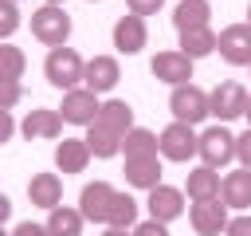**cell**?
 Returning a JSON list of instances; mask_svg holds the SVG:
<instances>
[{
	"label": "cell",
	"mask_w": 251,
	"mask_h": 236,
	"mask_svg": "<svg viewBox=\"0 0 251 236\" xmlns=\"http://www.w3.org/2000/svg\"><path fill=\"white\" fill-rule=\"evenodd\" d=\"M102 236H133V232H129V228H110V224H106V232H102Z\"/></svg>",
	"instance_id": "74e56055"
},
{
	"label": "cell",
	"mask_w": 251,
	"mask_h": 236,
	"mask_svg": "<svg viewBox=\"0 0 251 236\" xmlns=\"http://www.w3.org/2000/svg\"><path fill=\"white\" fill-rule=\"evenodd\" d=\"M110 228H133L137 224V201L129 197V193H118L114 197V205H110V220H106Z\"/></svg>",
	"instance_id": "4316f807"
},
{
	"label": "cell",
	"mask_w": 251,
	"mask_h": 236,
	"mask_svg": "<svg viewBox=\"0 0 251 236\" xmlns=\"http://www.w3.org/2000/svg\"><path fill=\"white\" fill-rule=\"evenodd\" d=\"M24 67H27L24 51H20V47H12V43H0V75L20 79V75H24Z\"/></svg>",
	"instance_id": "83f0119b"
},
{
	"label": "cell",
	"mask_w": 251,
	"mask_h": 236,
	"mask_svg": "<svg viewBox=\"0 0 251 236\" xmlns=\"http://www.w3.org/2000/svg\"><path fill=\"white\" fill-rule=\"evenodd\" d=\"M31 35L47 47H67L71 39V16L59 8V4H43L31 12Z\"/></svg>",
	"instance_id": "3957f363"
},
{
	"label": "cell",
	"mask_w": 251,
	"mask_h": 236,
	"mask_svg": "<svg viewBox=\"0 0 251 236\" xmlns=\"http://www.w3.org/2000/svg\"><path fill=\"white\" fill-rule=\"evenodd\" d=\"M161 4H165V0H126V8H129L133 16H141V20L153 16V12H161Z\"/></svg>",
	"instance_id": "1f68e13d"
},
{
	"label": "cell",
	"mask_w": 251,
	"mask_h": 236,
	"mask_svg": "<svg viewBox=\"0 0 251 236\" xmlns=\"http://www.w3.org/2000/svg\"><path fill=\"white\" fill-rule=\"evenodd\" d=\"M216 43H220V35L212 31V28H192V31H180V51L196 63V59H204V55H212L216 51Z\"/></svg>",
	"instance_id": "cb8c5ba5"
},
{
	"label": "cell",
	"mask_w": 251,
	"mask_h": 236,
	"mask_svg": "<svg viewBox=\"0 0 251 236\" xmlns=\"http://www.w3.org/2000/svg\"><path fill=\"white\" fill-rule=\"evenodd\" d=\"M82 212L78 208H67V205H59V208H51L47 212V232L51 236H82Z\"/></svg>",
	"instance_id": "d4e9b609"
},
{
	"label": "cell",
	"mask_w": 251,
	"mask_h": 236,
	"mask_svg": "<svg viewBox=\"0 0 251 236\" xmlns=\"http://www.w3.org/2000/svg\"><path fill=\"white\" fill-rule=\"evenodd\" d=\"M235 157H239L243 169H251V130H243V134L235 138Z\"/></svg>",
	"instance_id": "d6a6232c"
},
{
	"label": "cell",
	"mask_w": 251,
	"mask_h": 236,
	"mask_svg": "<svg viewBox=\"0 0 251 236\" xmlns=\"http://www.w3.org/2000/svg\"><path fill=\"white\" fill-rule=\"evenodd\" d=\"M0 236H12V232H4V224H0Z\"/></svg>",
	"instance_id": "b9f144b4"
},
{
	"label": "cell",
	"mask_w": 251,
	"mask_h": 236,
	"mask_svg": "<svg viewBox=\"0 0 251 236\" xmlns=\"http://www.w3.org/2000/svg\"><path fill=\"white\" fill-rule=\"evenodd\" d=\"M114 197H118L114 185H106V181H90V185H82V193H78V212H82L86 220H94V224H106V220H110V205H114Z\"/></svg>",
	"instance_id": "30bf717a"
},
{
	"label": "cell",
	"mask_w": 251,
	"mask_h": 236,
	"mask_svg": "<svg viewBox=\"0 0 251 236\" xmlns=\"http://www.w3.org/2000/svg\"><path fill=\"white\" fill-rule=\"evenodd\" d=\"M122 142H126V134L102 126V122H90V126H86V146H90L94 157H114V153H122Z\"/></svg>",
	"instance_id": "44dd1931"
},
{
	"label": "cell",
	"mask_w": 251,
	"mask_h": 236,
	"mask_svg": "<svg viewBox=\"0 0 251 236\" xmlns=\"http://www.w3.org/2000/svg\"><path fill=\"white\" fill-rule=\"evenodd\" d=\"M16 28H20V8H16V0H0V39H8Z\"/></svg>",
	"instance_id": "f546056e"
},
{
	"label": "cell",
	"mask_w": 251,
	"mask_h": 236,
	"mask_svg": "<svg viewBox=\"0 0 251 236\" xmlns=\"http://www.w3.org/2000/svg\"><path fill=\"white\" fill-rule=\"evenodd\" d=\"M98 94L94 90H86V87H75V90H67L63 94V106H59V114H63V122H71V126H90L94 118H98Z\"/></svg>",
	"instance_id": "8fae6325"
},
{
	"label": "cell",
	"mask_w": 251,
	"mask_h": 236,
	"mask_svg": "<svg viewBox=\"0 0 251 236\" xmlns=\"http://www.w3.org/2000/svg\"><path fill=\"white\" fill-rule=\"evenodd\" d=\"M208 169H224L227 161H235V134L220 122V126H208L200 130V153H196Z\"/></svg>",
	"instance_id": "5b68a950"
},
{
	"label": "cell",
	"mask_w": 251,
	"mask_h": 236,
	"mask_svg": "<svg viewBox=\"0 0 251 236\" xmlns=\"http://www.w3.org/2000/svg\"><path fill=\"white\" fill-rule=\"evenodd\" d=\"M122 153L126 157H145V153H157V134L145 130V126H133L122 142Z\"/></svg>",
	"instance_id": "484cf974"
},
{
	"label": "cell",
	"mask_w": 251,
	"mask_h": 236,
	"mask_svg": "<svg viewBox=\"0 0 251 236\" xmlns=\"http://www.w3.org/2000/svg\"><path fill=\"white\" fill-rule=\"evenodd\" d=\"M94 122H102V126H110V130H118V134H129V130H133V106L122 102V98H106V102L98 106V118H94Z\"/></svg>",
	"instance_id": "603a6c76"
},
{
	"label": "cell",
	"mask_w": 251,
	"mask_h": 236,
	"mask_svg": "<svg viewBox=\"0 0 251 236\" xmlns=\"http://www.w3.org/2000/svg\"><path fill=\"white\" fill-rule=\"evenodd\" d=\"M157 153L165 161H192L200 153V134L196 126H184V122H169L161 134H157Z\"/></svg>",
	"instance_id": "7a4b0ae2"
},
{
	"label": "cell",
	"mask_w": 251,
	"mask_h": 236,
	"mask_svg": "<svg viewBox=\"0 0 251 236\" xmlns=\"http://www.w3.org/2000/svg\"><path fill=\"white\" fill-rule=\"evenodd\" d=\"M145 208H149V220L169 224V220H176V216L184 212V193H180V189H173V185H157V189H149Z\"/></svg>",
	"instance_id": "4fadbf2b"
},
{
	"label": "cell",
	"mask_w": 251,
	"mask_h": 236,
	"mask_svg": "<svg viewBox=\"0 0 251 236\" xmlns=\"http://www.w3.org/2000/svg\"><path fill=\"white\" fill-rule=\"evenodd\" d=\"M43 4H59V8H63V0H43Z\"/></svg>",
	"instance_id": "60d3db41"
},
{
	"label": "cell",
	"mask_w": 251,
	"mask_h": 236,
	"mask_svg": "<svg viewBox=\"0 0 251 236\" xmlns=\"http://www.w3.org/2000/svg\"><path fill=\"white\" fill-rule=\"evenodd\" d=\"M90 157H94V153H90L86 138H63V142L55 146V169H59V173H82Z\"/></svg>",
	"instance_id": "e0dca14e"
},
{
	"label": "cell",
	"mask_w": 251,
	"mask_h": 236,
	"mask_svg": "<svg viewBox=\"0 0 251 236\" xmlns=\"http://www.w3.org/2000/svg\"><path fill=\"white\" fill-rule=\"evenodd\" d=\"M145 39H149V28H145V20L141 16H122L118 24H114V47L122 51V55H137L141 47H145Z\"/></svg>",
	"instance_id": "5bb4252c"
},
{
	"label": "cell",
	"mask_w": 251,
	"mask_h": 236,
	"mask_svg": "<svg viewBox=\"0 0 251 236\" xmlns=\"http://www.w3.org/2000/svg\"><path fill=\"white\" fill-rule=\"evenodd\" d=\"M118 79H122V67H118L114 55H94V59H86V75H82V87H86V90L110 94V90L118 87Z\"/></svg>",
	"instance_id": "7c38bea8"
},
{
	"label": "cell",
	"mask_w": 251,
	"mask_h": 236,
	"mask_svg": "<svg viewBox=\"0 0 251 236\" xmlns=\"http://www.w3.org/2000/svg\"><path fill=\"white\" fill-rule=\"evenodd\" d=\"M20 130H24V138H31V142H35V138H47V142H51V138L63 134V114L51 110V106H35V110H27V118H24Z\"/></svg>",
	"instance_id": "9a60e30c"
},
{
	"label": "cell",
	"mask_w": 251,
	"mask_h": 236,
	"mask_svg": "<svg viewBox=\"0 0 251 236\" xmlns=\"http://www.w3.org/2000/svg\"><path fill=\"white\" fill-rule=\"evenodd\" d=\"M149 71H153V79H161V83H169V87H184L188 79H192V59L176 47V51H157L153 59H149Z\"/></svg>",
	"instance_id": "9c48e42d"
},
{
	"label": "cell",
	"mask_w": 251,
	"mask_h": 236,
	"mask_svg": "<svg viewBox=\"0 0 251 236\" xmlns=\"http://www.w3.org/2000/svg\"><path fill=\"white\" fill-rule=\"evenodd\" d=\"M27 201L31 205H39V208H59V201H63V181H59V173H31V181H27Z\"/></svg>",
	"instance_id": "ac0fdd59"
},
{
	"label": "cell",
	"mask_w": 251,
	"mask_h": 236,
	"mask_svg": "<svg viewBox=\"0 0 251 236\" xmlns=\"http://www.w3.org/2000/svg\"><path fill=\"white\" fill-rule=\"evenodd\" d=\"M129 232H133V236H169V228H165L161 220H137Z\"/></svg>",
	"instance_id": "4dcf8cb0"
},
{
	"label": "cell",
	"mask_w": 251,
	"mask_h": 236,
	"mask_svg": "<svg viewBox=\"0 0 251 236\" xmlns=\"http://www.w3.org/2000/svg\"><path fill=\"white\" fill-rule=\"evenodd\" d=\"M247 24H251V0H247Z\"/></svg>",
	"instance_id": "ab89813d"
},
{
	"label": "cell",
	"mask_w": 251,
	"mask_h": 236,
	"mask_svg": "<svg viewBox=\"0 0 251 236\" xmlns=\"http://www.w3.org/2000/svg\"><path fill=\"white\" fill-rule=\"evenodd\" d=\"M12 236H51V232H47V224L24 220V224H16V228H12Z\"/></svg>",
	"instance_id": "e575fe53"
},
{
	"label": "cell",
	"mask_w": 251,
	"mask_h": 236,
	"mask_svg": "<svg viewBox=\"0 0 251 236\" xmlns=\"http://www.w3.org/2000/svg\"><path fill=\"white\" fill-rule=\"evenodd\" d=\"M169 110H173V122H184V126H200L208 114H212V102L200 87L184 83V87H173L169 94Z\"/></svg>",
	"instance_id": "277c9868"
},
{
	"label": "cell",
	"mask_w": 251,
	"mask_h": 236,
	"mask_svg": "<svg viewBox=\"0 0 251 236\" xmlns=\"http://www.w3.org/2000/svg\"><path fill=\"white\" fill-rule=\"evenodd\" d=\"M126 181H129L133 189H157V185H161V161H157V153L126 157Z\"/></svg>",
	"instance_id": "d6986e66"
},
{
	"label": "cell",
	"mask_w": 251,
	"mask_h": 236,
	"mask_svg": "<svg viewBox=\"0 0 251 236\" xmlns=\"http://www.w3.org/2000/svg\"><path fill=\"white\" fill-rule=\"evenodd\" d=\"M43 75H47V83L55 87V90H75L78 83H82V75H86V59L75 51V47H51L47 51V59H43Z\"/></svg>",
	"instance_id": "6da1fadb"
},
{
	"label": "cell",
	"mask_w": 251,
	"mask_h": 236,
	"mask_svg": "<svg viewBox=\"0 0 251 236\" xmlns=\"http://www.w3.org/2000/svg\"><path fill=\"white\" fill-rule=\"evenodd\" d=\"M220 201L227 208H251V169H231L220 181Z\"/></svg>",
	"instance_id": "2e32d148"
},
{
	"label": "cell",
	"mask_w": 251,
	"mask_h": 236,
	"mask_svg": "<svg viewBox=\"0 0 251 236\" xmlns=\"http://www.w3.org/2000/svg\"><path fill=\"white\" fill-rule=\"evenodd\" d=\"M216 51H220L231 67H251V24H247V20H243V24H227V28L220 31Z\"/></svg>",
	"instance_id": "ba28073f"
},
{
	"label": "cell",
	"mask_w": 251,
	"mask_h": 236,
	"mask_svg": "<svg viewBox=\"0 0 251 236\" xmlns=\"http://www.w3.org/2000/svg\"><path fill=\"white\" fill-rule=\"evenodd\" d=\"M208 102H212V114H216L220 122H231V118H243V114H247L251 94H247V87H243V83L227 79V83H220V87L208 94Z\"/></svg>",
	"instance_id": "8992f818"
},
{
	"label": "cell",
	"mask_w": 251,
	"mask_h": 236,
	"mask_svg": "<svg viewBox=\"0 0 251 236\" xmlns=\"http://www.w3.org/2000/svg\"><path fill=\"white\" fill-rule=\"evenodd\" d=\"M243 118H247V130H251V102H247V114H243Z\"/></svg>",
	"instance_id": "f35d334b"
},
{
	"label": "cell",
	"mask_w": 251,
	"mask_h": 236,
	"mask_svg": "<svg viewBox=\"0 0 251 236\" xmlns=\"http://www.w3.org/2000/svg\"><path fill=\"white\" fill-rule=\"evenodd\" d=\"M12 134H16V122H12V114H8V110H0V146H4Z\"/></svg>",
	"instance_id": "d590c367"
},
{
	"label": "cell",
	"mask_w": 251,
	"mask_h": 236,
	"mask_svg": "<svg viewBox=\"0 0 251 236\" xmlns=\"http://www.w3.org/2000/svg\"><path fill=\"white\" fill-rule=\"evenodd\" d=\"M208 16H212V8H208V0H180V4L173 8V28H176V31H192V28H208Z\"/></svg>",
	"instance_id": "7402d4cb"
},
{
	"label": "cell",
	"mask_w": 251,
	"mask_h": 236,
	"mask_svg": "<svg viewBox=\"0 0 251 236\" xmlns=\"http://www.w3.org/2000/svg\"><path fill=\"white\" fill-rule=\"evenodd\" d=\"M220 173L216 169H208V165H196V169H188V181H184V193H188V201H216L220 197Z\"/></svg>",
	"instance_id": "ffe728a7"
},
{
	"label": "cell",
	"mask_w": 251,
	"mask_h": 236,
	"mask_svg": "<svg viewBox=\"0 0 251 236\" xmlns=\"http://www.w3.org/2000/svg\"><path fill=\"white\" fill-rule=\"evenodd\" d=\"M227 205L216 197V201H192V208H188V224H192V232L196 236H224V228H227Z\"/></svg>",
	"instance_id": "52a82bcc"
},
{
	"label": "cell",
	"mask_w": 251,
	"mask_h": 236,
	"mask_svg": "<svg viewBox=\"0 0 251 236\" xmlns=\"http://www.w3.org/2000/svg\"><path fill=\"white\" fill-rule=\"evenodd\" d=\"M20 98H24V87H20V79H12V75H0V110H12Z\"/></svg>",
	"instance_id": "f1b7e54d"
},
{
	"label": "cell",
	"mask_w": 251,
	"mask_h": 236,
	"mask_svg": "<svg viewBox=\"0 0 251 236\" xmlns=\"http://www.w3.org/2000/svg\"><path fill=\"white\" fill-rule=\"evenodd\" d=\"M224 236H251V216H231Z\"/></svg>",
	"instance_id": "836d02e7"
},
{
	"label": "cell",
	"mask_w": 251,
	"mask_h": 236,
	"mask_svg": "<svg viewBox=\"0 0 251 236\" xmlns=\"http://www.w3.org/2000/svg\"><path fill=\"white\" fill-rule=\"evenodd\" d=\"M8 216H12V201H8V197H4V193H0V224H4V220H8Z\"/></svg>",
	"instance_id": "8d00e7d4"
}]
</instances>
